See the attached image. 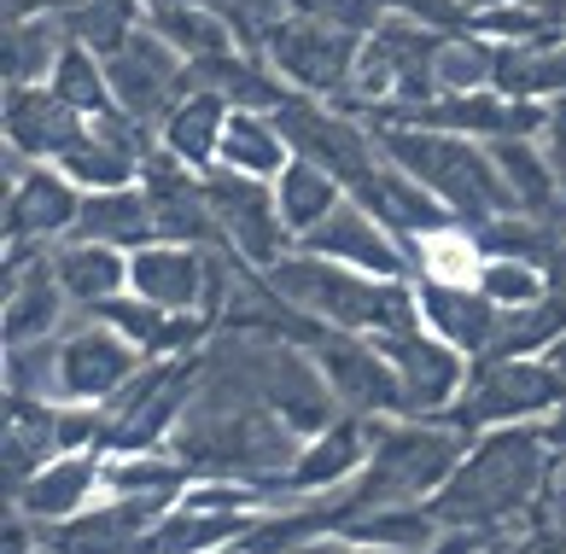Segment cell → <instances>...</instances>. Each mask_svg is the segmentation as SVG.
Listing matches in <instances>:
<instances>
[{"instance_id":"obj_1","label":"cell","mask_w":566,"mask_h":554,"mask_svg":"<svg viewBox=\"0 0 566 554\" xmlns=\"http://www.w3.org/2000/svg\"><path fill=\"white\" fill-rule=\"evenodd\" d=\"M555 473V450L543 426H491L468 443L450 484L432 496V520L444 531H514L543 508Z\"/></svg>"},{"instance_id":"obj_2","label":"cell","mask_w":566,"mask_h":554,"mask_svg":"<svg viewBox=\"0 0 566 554\" xmlns=\"http://www.w3.org/2000/svg\"><path fill=\"white\" fill-rule=\"evenodd\" d=\"M263 281L298 315H310L322 327H345V333H386V327H403L421 315L409 281H380V274L345 269V263L322 258V251H304V245L286 251L275 269H263Z\"/></svg>"},{"instance_id":"obj_3","label":"cell","mask_w":566,"mask_h":554,"mask_svg":"<svg viewBox=\"0 0 566 554\" xmlns=\"http://www.w3.org/2000/svg\"><path fill=\"white\" fill-rule=\"evenodd\" d=\"M374 135H380V153L397 169H409V176L421 181L461 228L520 210L485 140H461V135H438V129H409V123H380Z\"/></svg>"},{"instance_id":"obj_4","label":"cell","mask_w":566,"mask_h":554,"mask_svg":"<svg viewBox=\"0 0 566 554\" xmlns=\"http://www.w3.org/2000/svg\"><path fill=\"white\" fill-rule=\"evenodd\" d=\"M444 35L450 30L421 24L409 12H386V24L363 41L345 112H356L363 123H391L409 105L438 100V48H444Z\"/></svg>"},{"instance_id":"obj_5","label":"cell","mask_w":566,"mask_h":554,"mask_svg":"<svg viewBox=\"0 0 566 554\" xmlns=\"http://www.w3.org/2000/svg\"><path fill=\"white\" fill-rule=\"evenodd\" d=\"M560 403H566V374L549 356H479L468 368L461 397L438 420L479 438L491 426H520V420L555 415Z\"/></svg>"},{"instance_id":"obj_6","label":"cell","mask_w":566,"mask_h":554,"mask_svg":"<svg viewBox=\"0 0 566 554\" xmlns=\"http://www.w3.org/2000/svg\"><path fill=\"white\" fill-rule=\"evenodd\" d=\"M363 41L368 35H350L327 18H310V12H286L263 41V59L286 76V88L298 94H316L345 105L356 88V59H363Z\"/></svg>"},{"instance_id":"obj_7","label":"cell","mask_w":566,"mask_h":554,"mask_svg":"<svg viewBox=\"0 0 566 554\" xmlns=\"http://www.w3.org/2000/svg\"><path fill=\"white\" fill-rule=\"evenodd\" d=\"M275 123H281L286 146H292V158L322 164L327 176L345 181V194L386 158L380 153V135H374L363 117L345 112V105H333V100H316V94H292L281 112H275Z\"/></svg>"},{"instance_id":"obj_8","label":"cell","mask_w":566,"mask_h":554,"mask_svg":"<svg viewBox=\"0 0 566 554\" xmlns=\"http://www.w3.org/2000/svg\"><path fill=\"white\" fill-rule=\"evenodd\" d=\"M298 345L316 356V368L327 374L333 397H339L350 415H368V420L374 415H391V420H403V386H397L386 351L374 345L368 333L322 327V322H310V315H304Z\"/></svg>"},{"instance_id":"obj_9","label":"cell","mask_w":566,"mask_h":554,"mask_svg":"<svg viewBox=\"0 0 566 554\" xmlns=\"http://www.w3.org/2000/svg\"><path fill=\"white\" fill-rule=\"evenodd\" d=\"M205 187H211V217L222 245L234 251L240 263L251 269H275L281 258L298 240L281 217V199H275V181H258V176H240V169H205Z\"/></svg>"},{"instance_id":"obj_10","label":"cell","mask_w":566,"mask_h":554,"mask_svg":"<svg viewBox=\"0 0 566 554\" xmlns=\"http://www.w3.org/2000/svg\"><path fill=\"white\" fill-rule=\"evenodd\" d=\"M368 338L386 351L397 386H403V415H415V420H438L461 397V386H468V356L455 345H444L421 315L403 327L368 333Z\"/></svg>"},{"instance_id":"obj_11","label":"cell","mask_w":566,"mask_h":554,"mask_svg":"<svg viewBox=\"0 0 566 554\" xmlns=\"http://www.w3.org/2000/svg\"><path fill=\"white\" fill-rule=\"evenodd\" d=\"M106 76H112L117 105L129 117H140L146 129H164V117L193 94V65L153 30H135L129 41H123V48L106 59Z\"/></svg>"},{"instance_id":"obj_12","label":"cell","mask_w":566,"mask_h":554,"mask_svg":"<svg viewBox=\"0 0 566 554\" xmlns=\"http://www.w3.org/2000/svg\"><path fill=\"white\" fill-rule=\"evenodd\" d=\"M140 345H129L117 327H106L99 315H88L82 327L59 333V403H112L129 379L146 368Z\"/></svg>"},{"instance_id":"obj_13","label":"cell","mask_w":566,"mask_h":554,"mask_svg":"<svg viewBox=\"0 0 566 554\" xmlns=\"http://www.w3.org/2000/svg\"><path fill=\"white\" fill-rule=\"evenodd\" d=\"M140 194L153 205V222H158V240H176V245H217V217H211V187H205V169L181 164L176 153L153 146L140 164Z\"/></svg>"},{"instance_id":"obj_14","label":"cell","mask_w":566,"mask_h":554,"mask_svg":"<svg viewBox=\"0 0 566 554\" xmlns=\"http://www.w3.org/2000/svg\"><path fill=\"white\" fill-rule=\"evenodd\" d=\"M304 251H322V258L345 263V269H363V274H380V281H415V251L397 240V233L374 217L368 205L345 199L322 228H310Z\"/></svg>"},{"instance_id":"obj_15","label":"cell","mask_w":566,"mask_h":554,"mask_svg":"<svg viewBox=\"0 0 566 554\" xmlns=\"http://www.w3.org/2000/svg\"><path fill=\"white\" fill-rule=\"evenodd\" d=\"M65 286L53 274V245H7V345H35V338H59L65 327Z\"/></svg>"},{"instance_id":"obj_16","label":"cell","mask_w":566,"mask_h":554,"mask_svg":"<svg viewBox=\"0 0 566 554\" xmlns=\"http://www.w3.org/2000/svg\"><path fill=\"white\" fill-rule=\"evenodd\" d=\"M82 187L59 164H24L7 181V245H59L71 240Z\"/></svg>"},{"instance_id":"obj_17","label":"cell","mask_w":566,"mask_h":554,"mask_svg":"<svg viewBox=\"0 0 566 554\" xmlns=\"http://www.w3.org/2000/svg\"><path fill=\"white\" fill-rule=\"evenodd\" d=\"M415 304H421V322L455 345L461 356H491L496 351V327H502V310L491 304L479 281L468 274H415Z\"/></svg>"},{"instance_id":"obj_18","label":"cell","mask_w":566,"mask_h":554,"mask_svg":"<svg viewBox=\"0 0 566 554\" xmlns=\"http://www.w3.org/2000/svg\"><path fill=\"white\" fill-rule=\"evenodd\" d=\"M94 490H106V450H65L12 490V508L41 531H59L76 514H88Z\"/></svg>"},{"instance_id":"obj_19","label":"cell","mask_w":566,"mask_h":554,"mask_svg":"<svg viewBox=\"0 0 566 554\" xmlns=\"http://www.w3.org/2000/svg\"><path fill=\"white\" fill-rule=\"evenodd\" d=\"M350 199H356V205H368L374 217H380V222H386V228H391V233H397V240H403L409 251L421 245V240H438V233L461 228V222L450 217V210L438 205V199L427 194V187L409 176V169H397L391 158L374 164L368 176L350 187Z\"/></svg>"},{"instance_id":"obj_20","label":"cell","mask_w":566,"mask_h":554,"mask_svg":"<svg viewBox=\"0 0 566 554\" xmlns=\"http://www.w3.org/2000/svg\"><path fill=\"white\" fill-rule=\"evenodd\" d=\"M368 450H374L368 415L333 420V426H322V432L298 450V461L286 467V479H281L275 496H304V502H310V496H333L339 484H350L356 473H363Z\"/></svg>"},{"instance_id":"obj_21","label":"cell","mask_w":566,"mask_h":554,"mask_svg":"<svg viewBox=\"0 0 566 554\" xmlns=\"http://www.w3.org/2000/svg\"><path fill=\"white\" fill-rule=\"evenodd\" d=\"M0 129L7 146L24 153L30 164H59L82 140L88 117H76L65 100H59L48 82H30V88H7V112H0Z\"/></svg>"},{"instance_id":"obj_22","label":"cell","mask_w":566,"mask_h":554,"mask_svg":"<svg viewBox=\"0 0 566 554\" xmlns=\"http://www.w3.org/2000/svg\"><path fill=\"white\" fill-rule=\"evenodd\" d=\"M53 274H59V286H65L71 304L88 315V310L129 292V251L99 245V240H59L53 245Z\"/></svg>"},{"instance_id":"obj_23","label":"cell","mask_w":566,"mask_h":554,"mask_svg":"<svg viewBox=\"0 0 566 554\" xmlns=\"http://www.w3.org/2000/svg\"><path fill=\"white\" fill-rule=\"evenodd\" d=\"M71 240H99V245H117V251L153 245L158 222H153V205H146L140 181L135 187H99V194H82Z\"/></svg>"},{"instance_id":"obj_24","label":"cell","mask_w":566,"mask_h":554,"mask_svg":"<svg viewBox=\"0 0 566 554\" xmlns=\"http://www.w3.org/2000/svg\"><path fill=\"white\" fill-rule=\"evenodd\" d=\"M491 158L502 169V181H509L514 205L526 210V217H549V222H566V194H560V176L549 153H543L537 135H509V140H485Z\"/></svg>"},{"instance_id":"obj_25","label":"cell","mask_w":566,"mask_h":554,"mask_svg":"<svg viewBox=\"0 0 566 554\" xmlns=\"http://www.w3.org/2000/svg\"><path fill=\"white\" fill-rule=\"evenodd\" d=\"M228 117H234V105L217 100V94H205V88H193L170 117H164L158 146H164V153H176L181 164H193V169H217Z\"/></svg>"},{"instance_id":"obj_26","label":"cell","mask_w":566,"mask_h":554,"mask_svg":"<svg viewBox=\"0 0 566 554\" xmlns=\"http://www.w3.org/2000/svg\"><path fill=\"white\" fill-rule=\"evenodd\" d=\"M65 48H71L65 18H12V24L0 30V82H7V88L48 82Z\"/></svg>"},{"instance_id":"obj_27","label":"cell","mask_w":566,"mask_h":554,"mask_svg":"<svg viewBox=\"0 0 566 554\" xmlns=\"http://www.w3.org/2000/svg\"><path fill=\"white\" fill-rule=\"evenodd\" d=\"M146 30L164 35L170 48L187 59V65H205V59H222L245 48L234 35V24L211 7V0H187V7H164V12H146Z\"/></svg>"},{"instance_id":"obj_28","label":"cell","mask_w":566,"mask_h":554,"mask_svg":"<svg viewBox=\"0 0 566 554\" xmlns=\"http://www.w3.org/2000/svg\"><path fill=\"white\" fill-rule=\"evenodd\" d=\"M222 169H240V176H258V181H281L286 164H292V146L281 135V123L269 112H234L228 117V135H222Z\"/></svg>"},{"instance_id":"obj_29","label":"cell","mask_w":566,"mask_h":554,"mask_svg":"<svg viewBox=\"0 0 566 554\" xmlns=\"http://www.w3.org/2000/svg\"><path fill=\"white\" fill-rule=\"evenodd\" d=\"M275 199H281V217L292 228V240H304L310 228H322L333 210L345 205V181L327 176V169L310 164V158H292L286 176L275 181Z\"/></svg>"},{"instance_id":"obj_30","label":"cell","mask_w":566,"mask_h":554,"mask_svg":"<svg viewBox=\"0 0 566 554\" xmlns=\"http://www.w3.org/2000/svg\"><path fill=\"white\" fill-rule=\"evenodd\" d=\"M48 88L71 105L76 117H106L117 94H112V76H106V59H99L94 48H82V41H71L65 53H59V65L48 76Z\"/></svg>"},{"instance_id":"obj_31","label":"cell","mask_w":566,"mask_h":554,"mask_svg":"<svg viewBox=\"0 0 566 554\" xmlns=\"http://www.w3.org/2000/svg\"><path fill=\"white\" fill-rule=\"evenodd\" d=\"M65 30H71V41L112 59L135 30H146V0H71Z\"/></svg>"},{"instance_id":"obj_32","label":"cell","mask_w":566,"mask_h":554,"mask_svg":"<svg viewBox=\"0 0 566 554\" xmlns=\"http://www.w3.org/2000/svg\"><path fill=\"white\" fill-rule=\"evenodd\" d=\"M473 281H479V292H485L496 310H526V304H537V297L555 286V274L526 263V258H479Z\"/></svg>"},{"instance_id":"obj_33","label":"cell","mask_w":566,"mask_h":554,"mask_svg":"<svg viewBox=\"0 0 566 554\" xmlns=\"http://www.w3.org/2000/svg\"><path fill=\"white\" fill-rule=\"evenodd\" d=\"M211 7L234 24V35L245 41V48H263L269 30L292 12V0H211Z\"/></svg>"},{"instance_id":"obj_34","label":"cell","mask_w":566,"mask_h":554,"mask_svg":"<svg viewBox=\"0 0 566 554\" xmlns=\"http://www.w3.org/2000/svg\"><path fill=\"white\" fill-rule=\"evenodd\" d=\"M292 12H310V18H327V24H339L350 35H374L386 24V0H292Z\"/></svg>"},{"instance_id":"obj_35","label":"cell","mask_w":566,"mask_h":554,"mask_svg":"<svg viewBox=\"0 0 566 554\" xmlns=\"http://www.w3.org/2000/svg\"><path fill=\"white\" fill-rule=\"evenodd\" d=\"M286 554H391V548H380V543H363V537H350V531H322V537L292 543Z\"/></svg>"},{"instance_id":"obj_36","label":"cell","mask_w":566,"mask_h":554,"mask_svg":"<svg viewBox=\"0 0 566 554\" xmlns=\"http://www.w3.org/2000/svg\"><path fill=\"white\" fill-rule=\"evenodd\" d=\"M543 153H549L555 176H560V194H566V100H549V123H543Z\"/></svg>"},{"instance_id":"obj_37","label":"cell","mask_w":566,"mask_h":554,"mask_svg":"<svg viewBox=\"0 0 566 554\" xmlns=\"http://www.w3.org/2000/svg\"><path fill=\"white\" fill-rule=\"evenodd\" d=\"M71 0H7V24L12 18H65Z\"/></svg>"},{"instance_id":"obj_38","label":"cell","mask_w":566,"mask_h":554,"mask_svg":"<svg viewBox=\"0 0 566 554\" xmlns=\"http://www.w3.org/2000/svg\"><path fill=\"white\" fill-rule=\"evenodd\" d=\"M543 438H549V450H555V461H566V403L555 415H543Z\"/></svg>"},{"instance_id":"obj_39","label":"cell","mask_w":566,"mask_h":554,"mask_svg":"<svg viewBox=\"0 0 566 554\" xmlns=\"http://www.w3.org/2000/svg\"><path fill=\"white\" fill-rule=\"evenodd\" d=\"M468 7H473V18H479V12H491V7H509V0H468Z\"/></svg>"},{"instance_id":"obj_40","label":"cell","mask_w":566,"mask_h":554,"mask_svg":"<svg viewBox=\"0 0 566 554\" xmlns=\"http://www.w3.org/2000/svg\"><path fill=\"white\" fill-rule=\"evenodd\" d=\"M549 362H555V368H560V374H566V338H560V345H555V351H549Z\"/></svg>"},{"instance_id":"obj_41","label":"cell","mask_w":566,"mask_h":554,"mask_svg":"<svg viewBox=\"0 0 566 554\" xmlns=\"http://www.w3.org/2000/svg\"><path fill=\"white\" fill-rule=\"evenodd\" d=\"M164 7H187V0H146V12H164Z\"/></svg>"},{"instance_id":"obj_42","label":"cell","mask_w":566,"mask_h":554,"mask_svg":"<svg viewBox=\"0 0 566 554\" xmlns=\"http://www.w3.org/2000/svg\"><path fill=\"white\" fill-rule=\"evenodd\" d=\"M555 286H566V258H560V269H555Z\"/></svg>"},{"instance_id":"obj_43","label":"cell","mask_w":566,"mask_h":554,"mask_svg":"<svg viewBox=\"0 0 566 554\" xmlns=\"http://www.w3.org/2000/svg\"><path fill=\"white\" fill-rule=\"evenodd\" d=\"M228 554H245V548H228Z\"/></svg>"}]
</instances>
